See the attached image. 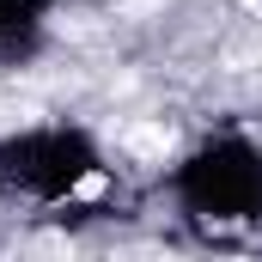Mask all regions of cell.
Returning a JSON list of instances; mask_svg holds the SVG:
<instances>
[{
	"mask_svg": "<svg viewBox=\"0 0 262 262\" xmlns=\"http://www.w3.org/2000/svg\"><path fill=\"white\" fill-rule=\"evenodd\" d=\"M122 146H128L134 159H165V152H171V128H165V122H134V128L122 134Z\"/></svg>",
	"mask_w": 262,
	"mask_h": 262,
	"instance_id": "6da1fadb",
	"label": "cell"
}]
</instances>
